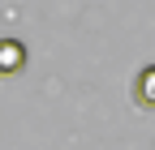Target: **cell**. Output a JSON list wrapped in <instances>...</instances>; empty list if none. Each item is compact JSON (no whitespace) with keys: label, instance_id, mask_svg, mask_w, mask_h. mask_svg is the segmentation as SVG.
Masks as SVG:
<instances>
[{"label":"cell","instance_id":"1","mask_svg":"<svg viewBox=\"0 0 155 150\" xmlns=\"http://www.w3.org/2000/svg\"><path fill=\"white\" fill-rule=\"evenodd\" d=\"M26 64V47L17 39H0V73H17Z\"/></svg>","mask_w":155,"mask_h":150},{"label":"cell","instance_id":"2","mask_svg":"<svg viewBox=\"0 0 155 150\" xmlns=\"http://www.w3.org/2000/svg\"><path fill=\"white\" fill-rule=\"evenodd\" d=\"M134 95H138V103L155 107V64H147V69L138 73V82H134Z\"/></svg>","mask_w":155,"mask_h":150}]
</instances>
